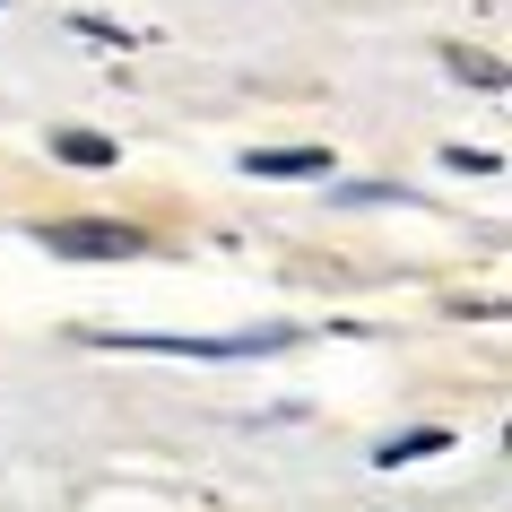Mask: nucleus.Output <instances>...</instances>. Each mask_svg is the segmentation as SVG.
Instances as JSON below:
<instances>
[{"mask_svg": "<svg viewBox=\"0 0 512 512\" xmlns=\"http://www.w3.org/2000/svg\"><path fill=\"white\" fill-rule=\"evenodd\" d=\"M35 243L61 252V261H131V252H139V235H131V226H113V217H44Z\"/></svg>", "mask_w": 512, "mask_h": 512, "instance_id": "nucleus-1", "label": "nucleus"}, {"mask_svg": "<svg viewBox=\"0 0 512 512\" xmlns=\"http://www.w3.org/2000/svg\"><path fill=\"white\" fill-rule=\"evenodd\" d=\"M330 148H252L243 157V174H322Z\"/></svg>", "mask_w": 512, "mask_h": 512, "instance_id": "nucleus-2", "label": "nucleus"}, {"mask_svg": "<svg viewBox=\"0 0 512 512\" xmlns=\"http://www.w3.org/2000/svg\"><path fill=\"white\" fill-rule=\"evenodd\" d=\"M443 443H452V434H443V426H417V434H400V443H382V469H400V460H426V452H443Z\"/></svg>", "mask_w": 512, "mask_h": 512, "instance_id": "nucleus-3", "label": "nucleus"}, {"mask_svg": "<svg viewBox=\"0 0 512 512\" xmlns=\"http://www.w3.org/2000/svg\"><path fill=\"white\" fill-rule=\"evenodd\" d=\"M53 157H70V165H113V139H96V131H61V139H53Z\"/></svg>", "mask_w": 512, "mask_h": 512, "instance_id": "nucleus-4", "label": "nucleus"}, {"mask_svg": "<svg viewBox=\"0 0 512 512\" xmlns=\"http://www.w3.org/2000/svg\"><path fill=\"white\" fill-rule=\"evenodd\" d=\"M443 165H452V174H504L495 148H443Z\"/></svg>", "mask_w": 512, "mask_h": 512, "instance_id": "nucleus-5", "label": "nucleus"}, {"mask_svg": "<svg viewBox=\"0 0 512 512\" xmlns=\"http://www.w3.org/2000/svg\"><path fill=\"white\" fill-rule=\"evenodd\" d=\"M460 79H478V87H504V61H486V53H452Z\"/></svg>", "mask_w": 512, "mask_h": 512, "instance_id": "nucleus-6", "label": "nucleus"}]
</instances>
